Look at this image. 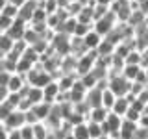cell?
<instances>
[{
  "label": "cell",
  "instance_id": "obj_1",
  "mask_svg": "<svg viewBox=\"0 0 148 139\" xmlns=\"http://www.w3.org/2000/svg\"><path fill=\"white\" fill-rule=\"evenodd\" d=\"M130 108H132V102L128 100V96H119L117 102H115V106H113V109H111V113L119 115V117H126Z\"/></svg>",
  "mask_w": 148,
  "mask_h": 139
},
{
  "label": "cell",
  "instance_id": "obj_2",
  "mask_svg": "<svg viewBox=\"0 0 148 139\" xmlns=\"http://www.w3.org/2000/svg\"><path fill=\"white\" fill-rule=\"evenodd\" d=\"M8 89H9V93H22V91H24V80H22L18 74L13 72L11 78H9Z\"/></svg>",
  "mask_w": 148,
  "mask_h": 139
},
{
  "label": "cell",
  "instance_id": "obj_3",
  "mask_svg": "<svg viewBox=\"0 0 148 139\" xmlns=\"http://www.w3.org/2000/svg\"><path fill=\"white\" fill-rule=\"evenodd\" d=\"M117 98H119V96L108 87V89H104V93H102V106H104L106 109L111 111V109H113V106H115V102H117Z\"/></svg>",
  "mask_w": 148,
  "mask_h": 139
},
{
  "label": "cell",
  "instance_id": "obj_4",
  "mask_svg": "<svg viewBox=\"0 0 148 139\" xmlns=\"http://www.w3.org/2000/svg\"><path fill=\"white\" fill-rule=\"evenodd\" d=\"M71 133L76 139H91V136H89V124H87V120H85V122H82V124L72 126V132Z\"/></svg>",
  "mask_w": 148,
  "mask_h": 139
},
{
  "label": "cell",
  "instance_id": "obj_5",
  "mask_svg": "<svg viewBox=\"0 0 148 139\" xmlns=\"http://www.w3.org/2000/svg\"><path fill=\"white\" fill-rule=\"evenodd\" d=\"M18 9H21V8H17L15 4L6 2V4H4V9H2V15L4 17H9V19H15L18 15Z\"/></svg>",
  "mask_w": 148,
  "mask_h": 139
},
{
  "label": "cell",
  "instance_id": "obj_6",
  "mask_svg": "<svg viewBox=\"0 0 148 139\" xmlns=\"http://www.w3.org/2000/svg\"><path fill=\"white\" fill-rule=\"evenodd\" d=\"M102 43H100V35L98 34H87L85 35V46H89V48H98Z\"/></svg>",
  "mask_w": 148,
  "mask_h": 139
}]
</instances>
